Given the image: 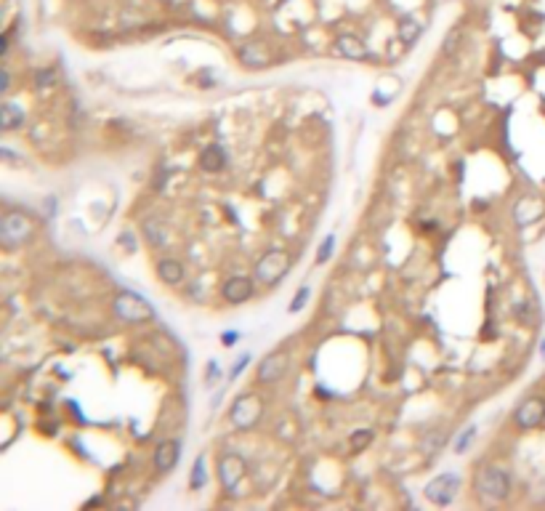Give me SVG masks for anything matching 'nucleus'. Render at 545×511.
<instances>
[{
	"label": "nucleus",
	"mask_w": 545,
	"mask_h": 511,
	"mask_svg": "<svg viewBox=\"0 0 545 511\" xmlns=\"http://www.w3.org/2000/svg\"><path fill=\"white\" fill-rule=\"evenodd\" d=\"M474 490H476L484 500H490V503H500V500H505V498L511 496V490H514V479H511V474H508L503 466L492 463V466H484V469L476 471Z\"/></svg>",
	"instance_id": "obj_1"
},
{
	"label": "nucleus",
	"mask_w": 545,
	"mask_h": 511,
	"mask_svg": "<svg viewBox=\"0 0 545 511\" xmlns=\"http://www.w3.org/2000/svg\"><path fill=\"white\" fill-rule=\"evenodd\" d=\"M264 416V400L258 397V394H253V391H245V394H239L237 400L232 402L229 407V421H232V426L239 431H250L258 426V421Z\"/></svg>",
	"instance_id": "obj_2"
},
{
	"label": "nucleus",
	"mask_w": 545,
	"mask_h": 511,
	"mask_svg": "<svg viewBox=\"0 0 545 511\" xmlns=\"http://www.w3.org/2000/svg\"><path fill=\"white\" fill-rule=\"evenodd\" d=\"M290 272V253L288 251H282V248H271V251H266L258 261H255V272H253V277L258 280L261 285H279L282 283V277Z\"/></svg>",
	"instance_id": "obj_3"
},
{
	"label": "nucleus",
	"mask_w": 545,
	"mask_h": 511,
	"mask_svg": "<svg viewBox=\"0 0 545 511\" xmlns=\"http://www.w3.org/2000/svg\"><path fill=\"white\" fill-rule=\"evenodd\" d=\"M32 232H35V224H32V218L27 214H6L0 218V245L6 248V251H13V248H19V245H24V242L32 240Z\"/></svg>",
	"instance_id": "obj_4"
},
{
	"label": "nucleus",
	"mask_w": 545,
	"mask_h": 511,
	"mask_svg": "<svg viewBox=\"0 0 545 511\" xmlns=\"http://www.w3.org/2000/svg\"><path fill=\"white\" fill-rule=\"evenodd\" d=\"M112 309H115V317L125 325H144L149 320H155V309L139 293H131V290L118 293Z\"/></svg>",
	"instance_id": "obj_5"
},
{
	"label": "nucleus",
	"mask_w": 545,
	"mask_h": 511,
	"mask_svg": "<svg viewBox=\"0 0 545 511\" xmlns=\"http://www.w3.org/2000/svg\"><path fill=\"white\" fill-rule=\"evenodd\" d=\"M245 477H248V463H245L242 456H237V453H224V456L218 458V482H221L226 496L239 493Z\"/></svg>",
	"instance_id": "obj_6"
},
{
	"label": "nucleus",
	"mask_w": 545,
	"mask_h": 511,
	"mask_svg": "<svg viewBox=\"0 0 545 511\" xmlns=\"http://www.w3.org/2000/svg\"><path fill=\"white\" fill-rule=\"evenodd\" d=\"M458 490H460V477L447 471V474L434 477L431 482H425L423 496L434 506H450L452 500H455V496H458Z\"/></svg>",
	"instance_id": "obj_7"
},
{
	"label": "nucleus",
	"mask_w": 545,
	"mask_h": 511,
	"mask_svg": "<svg viewBox=\"0 0 545 511\" xmlns=\"http://www.w3.org/2000/svg\"><path fill=\"white\" fill-rule=\"evenodd\" d=\"M514 421H516L518 429H537L545 421V400L543 397H530L516 407L514 413Z\"/></svg>",
	"instance_id": "obj_8"
},
{
	"label": "nucleus",
	"mask_w": 545,
	"mask_h": 511,
	"mask_svg": "<svg viewBox=\"0 0 545 511\" xmlns=\"http://www.w3.org/2000/svg\"><path fill=\"white\" fill-rule=\"evenodd\" d=\"M288 370V351H271L258 363V384H277Z\"/></svg>",
	"instance_id": "obj_9"
},
{
	"label": "nucleus",
	"mask_w": 545,
	"mask_h": 511,
	"mask_svg": "<svg viewBox=\"0 0 545 511\" xmlns=\"http://www.w3.org/2000/svg\"><path fill=\"white\" fill-rule=\"evenodd\" d=\"M253 290H255V283H253L250 277H245V274H232L221 285V296L229 304H245V301H250Z\"/></svg>",
	"instance_id": "obj_10"
},
{
	"label": "nucleus",
	"mask_w": 545,
	"mask_h": 511,
	"mask_svg": "<svg viewBox=\"0 0 545 511\" xmlns=\"http://www.w3.org/2000/svg\"><path fill=\"white\" fill-rule=\"evenodd\" d=\"M543 214H545V202L540 197H532V195L521 197L514 205V221H516L518 227H530L535 221H540Z\"/></svg>",
	"instance_id": "obj_11"
},
{
	"label": "nucleus",
	"mask_w": 545,
	"mask_h": 511,
	"mask_svg": "<svg viewBox=\"0 0 545 511\" xmlns=\"http://www.w3.org/2000/svg\"><path fill=\"white\" fill-rule=\"evenodd\" d=\"M181 461V442L178 440H162V442L155 447V469L168 474L178 466Z\"/></svg>",
	"instance_id": "obj_12"
},
{
	"label": "nucleus",
	"mask_w": 545,
	"mask_h": 511,
	"mask_svg": "<svg viewBox=\"0 0 545 511\" xmlns=\"http://www.w3.org/2000/svg\"><path fill=\"white\" fill-rule=\"evenodd\" d=\"M199 168L205 174H218L226 168V152L221 144H208L199 155Z\"/></svg>",
	"instance_id": "obj_13"
},
{
	"label": "nucleus",
	"mask_w": 545,
	"mask_h": 511,
	"mask_svg": "<svg viewBox=\"0 0 545 511\" xmlns=\"http://www.w3.org/2000/svg\"><path fill=\"white\" fill-rule=\"evenodd\" d=\"M141 234H144L149 248H165L168 245V229L157 218H146L144 224H141Z\"/></svg>",
	"instance_id": "obj_14"
},
{
	"label": "nucleus",
	"mask_w": 545,
	"mask_h": 511,
	"mask_svg": "<svg viewBox=\"0 0 545 511\" xmlns=\"http://www.w3.org/2000/svg\"><path fill=\"white\" fill-rule=\"evenodd\" d=\"M335 51L346 59H367V46L357 35H341L335 41Z\"/></svg>",
	"instance_id": "obj_15"
},
{
	"label": "nucleus",
	"mask_w": 545,
	"mask_h": 511,
	"mask_svg": "<svg viewBox=\"0 0 545 511\" xmlns=\"http://www.w3.org/2000/svg\"><path fill=\"white\" fill-rule=\"evenodd\" d=\"M157 277L165 285H178L181 280H184V267H181V261H176V258H171V255L160 258L157 261Z\"/></svg>",
	"instance_id": "obj_16"
},
{
	"label": "nucleus",
	"mask_w": 545,
	"mask_h": 511,
	"mask_svg": "<svg viewBox=\"0 0 545 511\" xmlns=\"http://www.w3.org/2000/svg\"><path fill=\"white\" fill-rule=\"evenodd\" d=\"M24 125V112L19 104H13V102H6L3 107H0V128L3 131H19Z\"/></svg>",
	"instance_id": "obj_17"
},
{
	"label": "nucleus",
	"mask_w": 545,
	"mask_h": 511,
	"mask_svg": "<svg viewBox=\"0 0 545 511\" xmlns=\"http://www.w3.org/2000/svg\"><path fill=\"white\" fill-rule=\"evenodd\" d=\"M239 59H242V64H248V67H266V64H269V54L261 48V43H245V46L239 48Z\"/></svg>",
	"instance_id": "obj_18"
},
{
	"label": "nucleus",
	"mask_w": 545,
	"mask_h": 511,
	"mask_svg": "<svg viewBox=\"0 0 545 511\" xmlns=\"http://www.w3.org/2000/svg\"><path fill=\"white\" fill-rule=\"evenodd\" d=\"M208 484V458L197 456L194 461V469L189 474V490H202Z\"/></svg>",
	"instance_id": "obj_19"
},
{
	"label": "nucleus",
	"mask_w": 545,
	"mask_h": 511,
	"mask_svg": "<svg viewBox=\"0 0 545 511\" xmlns=\"http://www.w3.org/2000/svg\"><path fill=\"white\" fill-rule=\"evenodd\" d=\"M420 22L418 19H412V16H404L402 22H399V38L404 43H415L418 41V35H420Z\"/></svg>",
	"instance_id": "obj_20"
},
{
	"label": "nucleus",
	"mask_w": 545,
	"mask_h": 511,
	"mask_svg": "<svg viewBox=\"0 0 545 511\" xmlns=\"http://www.w3.org/2000/svg\"><path fill=\"white\" fill-rule=\"evenodd\" d=\"M372 440H375L372 429H359V431H354V434H351V440H348V442H351V447H354V450H364V447H367Z\"/></svg>",
	"instance_id": "obj_21"
},
{
	"label": "nucleus",
	"mask_w": 545,
	"mask_h": 511,
	"mask_svg": "<svg viewBox=\"0 0 545 511\" xmlns=\"http://www.w3.org/2000/svg\"><path fill=\"white\" fill-rule=\"evenodd\" d=\"M332 248H335V234H327V237L322 240V245H319V251H317V264H327V261H330Z\"/></svg>",
	"instance_id": "obj_22"
},
{
	"label": "nucleus",
	"mask_w": 545,
	"mask_h": 511,
	"mask_svg": "<svg viewBox=\"0 0 545 511\" xmlns=\"http://www.w3.org/2000/svg\"><path fill=\"white\" fill-rule=\"evenodd\" d=\"M474 437H476V426L463 429V434H460V437H458V442H455V453H458V456H463L465 450H468V444L474 442Z\"/></svg>",
	"instance_id": "obj_23"
},
{
	"label": "nucleus",
	"mask_w": 545,
	"mask_h": 511,
	"mask_svg": "<svg viewBox=\"0 0 545 511\" xmlns=\"http://www.w3.org/2000/svg\"><path fill=\"white\" fill-rule=\"evenodd\" d=\"M56 83V72L53 69H38L35 72V88H48V85H53Z\"/></svg>",
	"instance_id": "obj_24"
},
{
	"label": "nucleus",
	"mask_w": 545,
	"mask_h": 511,
	"mask_svg": "<svg viewBox=\"0 0 545 511\" xmlns=\"http://www.w3.org/2000/svg\"><path fill=\"white\" fill-rule=\"evenodd\" d=\"M309 296H311V290H309V288L304 285V288H301V290H298V293L292 296V301H290V307H288V312H290V314L301 312V309L306 307V298H309Z\"/></svg>",
	"instance_id": "obj_25"
},
{
	"label": "nucleus",
	"mask_w": 545,
	"mask_h": 511,
	"mask_svg": "<svg viewBox=\"0 0 545 511\" xmlns=\"http://www.w3.org/2000/svg\"><path fill=\"white\" fill-rule=\"evenodd\" d=\"M248 365H250V354H242V357L237 360V365H232L229 378H232V381H234V378H239L242 373H245V368H248Z\"/></svg>",
	"instance_id": "obj_26"
},
{
	"label": "nucleus",
	"mask_w": 545,
	"mask_h": 511,
	"mask_svg": "<svg viewBox=\"0 0 545 511\" xmlns=\"http://www.w3.org/2000/svg\"><path fill=\"white\" fill-rule=\"evenodd\" d=\"M458 41H460V27H455L444 38V54H455V48H458Z\"/></svg>",
	"instance_id": "obj_27"
},
{
	"label": "nucleus",
	"mask_w": 545,
	"mask_h": 511,
	"mask_svg": "<svg viewBox=\"0 0 545 511\" xmlns=\"http://www.w3.org/2000/svg\"><path fill=\"white\" fill-rule=\"evenodd\" d=\"M237 338H239L237 330H234V333L229 330V333H224V336H221V344H224V346H234V344H237Z\"/></svg>",
	"instance_id": "obj_28"
},
{
	"label": "nucleus",
	"mask_w": 545,
	"mask_h": 511,
	"mask_svg": "<svg viewBox=\"0 0 545 511\" xmlns=\"http://www.w3.org/2000/svg\"><path fill=\"white\" fill-rule=\"evenodd\" d=\"M11 88V72H8V67H3V85H0V91L6 94Z\"/></svg>",
	"instance_id": "obj_29"
}]
</instances>
